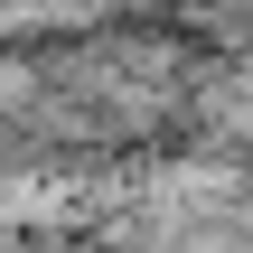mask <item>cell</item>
I'll return each mask as SVG.
<instances>
[{
	"instance_id": "obj_1",
	"label": "cell",
	"mask_w": 253,
	"mask_h": 253,
	"mask_svg": "<svg viewBox=\"0 0 253 253\" xmlns=\"http://www.w3.org/2000/svg\"><path fill=\"white\" fill-rule=\"evenodd\" d=\"M38 103H47V66L0 56V122H9V113H38Z\"/></svg>"
}]
</instances>
